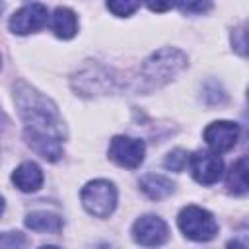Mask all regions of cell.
Masks as SVG:
<instances>
[{"mask_svg": "<svg viewBox=\"0 0 249 249\" xmlns=\"http://www.w3.org/2000/svg\"><path fill=\"white\" fill-rule=\"evenodd\" d=\"M245 150L249 152V134H247V142H245Z\"/></svg>", "mask_w": 249, "mask_h": 249, "instance_id": "44dd1931", "label": "cell"}, {"mask_svg": "<svg viewBox=\"0 0 249 249\" xmlns=\"http://www.w3.org/2000/svg\"><path fill=\"white\" fill-rule=\"evenodd\" d=\"M202 136L212 152L224 154V152H230L237 144L239 124L231 121H214L204 128Z\"/></svg>", "mask_w": 249, "mask_h": 249, "instance_id": "9c48e42d", "label": "cell"}, {"mask_svg": "<svg viewBox=\"0 0 249 249\" xmlns=\"http://www.w3.org/2000/svg\"><path fill=\"white\" fill-rule=\"evenodd\" d=\"M189 158H191V156H189L185 150L177 148V150H173V152H169V154L165 156L163 165H165L167 169H171V171H183L185 165L189 163Z\"/></svg>", "mask_w": 249, "mask_h": 249, "instance_id": "ac0fdd59", "label": "cell"}, {"mask_svg": "<svg viewBox=\"0 0 249 249\" xmlns=\"http://www.w3.org/2000/svg\"><path fill=\"white\" fill-rule=\"evenodd\" d=\"M183 14H204L212 8V0H175Z\"/></svg>", "mask_w": 249, "mask_h": 249, "instance_id": "d6986e66", "label": "cell"}, {"mask_svg": "<svg viewBox=\"0 0 249 249\" xmlns=\"http://www.w3.org/2000/svg\"><path fill=\"white\" fill-rule=\"evenodd\" d=\"M228 193L243 196L249 195V158H239L228 171L226 177Z\"/></svg>", "mask_w": 249, "mask_h": 249, "instance_id": "7c38bea8", "label": "cell"}, {"mask_svg": "<svg viewBox=\"0 0 249 249\" xmlns=\"http://www.w3.org/2000/svg\"><path fill=\"white\" fill-rule=\"evenodd\" d=\"M49 21V12L47 6L41 2H31L19 8L12 18H10V31L16 35H29L39 29H43Z\"/></svg>", "mask_w": 249, "mask_h": 249, "instance_id": "52a82bcc", "label": "cell"}, {"mask_svg": "<svg viewBox=\"0 0 249 249\" xmlns=\"http://www.w3.org/2000/svg\"><path fill=\"white\" fill-rule=\"evenodd\" d=\"M189 167L196 183L214 185L222 177L224 161L218 158L216 152H195L189 158Z\"/></svg>", "mask_w": 249, "mask_h": 249, "instance_id": "30bf717a", "label": "cell"}, {"mask_svg": "<svg viewBox=\"0 0 249 249\" xmlns=\"http://www.w3.org/2000/svg\"><path fill=\"white\" fill-rule=\"evenodd\" d=\"M177 224L183 235L193 241H210L218 233V222L214 216L195 204H189L179 212Z\"/></svg>", "mask_w": 249, "mask_h": 249, "instance_id": "277c9868", "label": "cell"}, {"mask_svg": "<svg viewBox=\"0 0 249 249\" xmlns=\"http://www.w3.org/2000/svg\"><path fill=\"white\" fill-rule=\"evenodd\" d=\"M144 154H146V144L140 138L113 136L109 144V160L126 169H136L144 161Z\"/></svg>", "mask_w": 249, "mask_h": 249, "instance_id": "8992f818", "label": "cell"}, {"mask_svg": "<svg viewBox=\"0 0 249 249\" xmlns=\"http://www.w3.org/2000/svg\"><path fill=\"white\" fill-rule=\"evenodd\" d=\"M140 6V0H107V10L117 18H128Z\"/></svg>", "mask_w": 249, "mask_h": 249, "instance_id": "e0dca14e", "label": "cell"}, {"mask_svg": "<svg viewBox=\"0 0 249 249\" xmlns=\"http://www.w3.org/2000/svg\"><path fill=\"white\" fill-rule=\"evenodd\" d=\"M140 191L152 200H161L175 191V183L171 179H167L165 175L148 173L140 179Z\"/></svg>", "mask_w": 249, "mask_h": 249, "instance_id": "9a60e30c", "label": "cell"}, {"mask_svg": "<svg viewBox=\"0 0 249 249\" xmlns=\"http://www.w3.org/2000/svg\"><path fill=\"white\" fill-rule=\"evenodd\" d=\"M72 88L84 97L105 95V93L113 91V78H111L109 70H105L103 66H99L95 62H89L74 74Z\"/></svg>", "mask_w": 249, "mask_h": 249, "instance_id": "5b68a950", "label": "cell"}, {"mask_svg": "<svg viewBox=\"0 0 249 249\" xmlns=\"http://www.w3.org/2000/svg\"><path fill=\"white\" fill-rule=\"evenodd\" d=\"M144 2L152 12H167L175 4V0H144Z\"/></svg>", "mask_w": 249, "mask_h": 249, "instance_id": "ffe728a7", "label": "cell"}, {"mask_svg": "<svg viewBox=\"0 0 249 249\" xmlns=\"http://www.w3.org/2000/svg\"><path fill=\"white\" fill-rule=\"evenodd\" d=\"M14 101L23 121V136L27 146L47 161L60 160L62 142L66 140V126L54 101L25 82L16 84Z\"/></svg>", "mask_w": 249, "mask_h": 249, "instance_id": "6da1fadb", "label": "cell"}, {"mask_svg": "<svg viewBox=\"0 0 249 249\" xmlns=\"http://www.w3.org/2000/svg\"><path fill=\"white\" fill-rule=\"evenodd\" d=\"M167 237H169V228L160 216L146 214L132 224V239L138 245H144V247L163 245Z\"/></svg>", "mask_w": 249, "mask_h": 249, "instance_id": "ba28073f", "label": "cell"}, {"mask_svg": "<svg viewBox=\"0 0 249 249\" xmlns=\"http://www.w3.org/2000/svg\"><path fill=\"white\" fill-rule=\"evenodd\" d=\"M187 68V54L175 47H161L152 53L140 66L138 91L152 93L169 84L179 72Z\"/></svg>", "mask_w": 249, "mask_h": 249, "instance_id": "7a4b0ae2", "label": "cell"}, {"mask_svg": "<svg viewBox=\"0 0 249 249\" xmlns=\"http://www.w3.org/2000/svg\"><path fill=\"white\" fill-rule=\"evenodd\" d=\"M247 101H249V88H247Z\"/></svg>", "mask_w": 249, "mask_h": 249, "instance_id": "7402d4cb", "label": "cell"}, {"mask_svg": "<svg viewBox=\"0 0 249 249\" xmlns=\"http://www.w3.org/2000/svg\"><path fill=\"white\" fill-rule=\"evenodd\" d=\"M25 226L41 233H60L64 228V222L58 214H53L47 210H33L25 216Z\"/></svg>", "mask_w": 249, "mask_h": 249, "instance_id": "5bb4252c", "label": "cell"}, {"mask_svg": "<svg viewBox=\"0 0 249 249\" xmlns=\"http://www.w3.org/2000/svg\"><path fill=\"white\" fill-rule=\"evenodd\" d=\"M51 29L58 39H72L78 33V18L70 8H56L51 16Z\"/></svg>", "mask_w": 249, "mask_h": 249, "instance_id": "4fadbf2b", "label": "cell"}, {"mask_svg": "<svg viewBox=\"0 0 249 249\" xmlns=\"http://www.w3.org/2000/svg\"><path fill=\"white\" fill-rule=\"evenodd\" d=\"M14 185L23 193H35L43 185V171L35 161H23L12 173Z\"/></svg>", "mask_w": 249, "mask_h": 249, "instance_id": "8fae6325", "label": "cell"}, {"mask_svg": "<svg viewBox=\"0 0 249 249\" xmlns=\"http://www.w3.org/2000/svg\"><path fill=\"white\" fill-rule=\"evenodd\" d=\"M230 41H231V49H233L237 54L249 56V21L239 23V25L231 31Z\"/></svg>", "mask_w": 249, "mask_h": 249, "instance_id": "2e32d148", "label": "cell"}, {"mask_svg": "<svg viewBox=\"0 0 249 249\" xmlns=\"http://www.w3.org/2000/svg\"><path fill=\"white\" fill-rule=\"evenodd\" d=\"M80 200L88 214L95 218H107L117 208V189L107 179H95L82 187Z\"/></svg>", "mask_w": 249, "mask_h": 249, "instance_id": "3957f363", "label": "cell"}]
</instances>
